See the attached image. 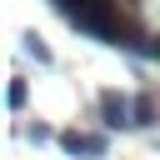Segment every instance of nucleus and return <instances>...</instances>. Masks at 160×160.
Wrapping results in <instances>:
<instances>
[{"label":"nucleus","instance_id":"nucleus-7","mask_svg":"<svg viewBox=\"0 0 160 160\" xmlns=\"http://www.w3.org/2000/svg\"><path fill=\"white\" fill-rule=\"evenodd\" d=\"M135 50H140V55H150V60H160V35H150V40H145V45H140V40H135Z\"/></svg>","mask_w":160,"mask_h":160},{"label":"nucleus","instance_id":"nucleus-6","mask_svg":"<svg viewBox=\"0 0 160 160\" xmlns=\"http://www.w3.org/2000/svg\"><path fill=\"white\" fill-rule=\"evenodd\" d=\"M25 105V80H10V110Z\"/></svg>","mask_w":160,"mask_h":160},{"label":"nucleus","instance_id":"nucleus-1","mask_svg":"<svg viewBox=\"0 0 160 160\" xmlns=\"http://www.w3.org/2000/svg\"><path fill=\"white\" fill-rule=\"evenodd\" d=\"M55 10H60L75 30L105 40V45H125V50L135 45L130 30H125V15L115 10V0H55Z\"/></svg>","mask_w":160,"mask_h":160},{"label":"nucleus","instance_id":"nucleus-3","mask_svg":"<svg viewBox=\"0 0 160 160\" xmlns=\"http://www.w3.org/2000/svg\"><path fill=\"white\" fill-rule=\"evenodd\" d=\"M135 125H155V100H150V95L135 100Z\"/></svg>","mask_w":160,"mask_h":160},{"label":"nucleus","instance_id":"nucleus-4","mask_svg":"<svg viewBox=\"0 0 160 160\" xmlns=\"http://www.w3.org/2000/svg\"><path fill=\"white\" fill-rule=\"evenodd\" d=\"M60 150H65V155H85V135H80V130H65V135H60Z\"/></svg>","mask_w":160,"mask_h":160},{"label":"nucleus","instance_id":"nucleus-5","mask_svg":"<svg viewBox=\"0 0 160 160\" xmlns=\"http://www.w3.org/2000/svg\"><path fill=\"white\" fill-rule=\"evenodd\" d=\"M25 50H30V55H35L40 65H50V45H45L40 35H25Z\"/></svg>","mask_w":160,"mask_h":160},{"label":"nucleus","instance_id":"nucleus-2","mask_svg":"<svg viewBox=\"0 0 160 160\" xmlns=\"http://www.w3.org/2000/svg\"><path fill=\"white\" fill-rule=\"evenodd\" d=\"M100 120H105V130H125V125H135V105L120 90H100Z\"/></svg>","mask_w":160,"mask_h":160}]
</instances>
